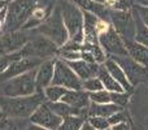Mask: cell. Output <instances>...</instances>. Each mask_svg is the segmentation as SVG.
<instances>
[{"instance_id":"obj_1","label":"cell","mask_w":148,"mask_h":130,"mask_svg":"<svg viewBox=\"0 0 148 130\" xmlns=\"http://www.w3.org/2000/svg\"><path fill=\"white\" fill-rule=\"evenodd\" d=\"M46 102L43 91H36L29 96L5 98L0 96V111L4 117L30 118L35 109Z\"/></svg>"},{"instance_id":"obj_11","label":"cell","mask_w":148,"mask_h":130,"mask_svg":"<svg viewBox=\"0 0 148 130\" xmlns=\"http://www.w3.org/2000/svg\"><path fill=\"white\" fill-rule=\"evenodd\" d=\"M109 59H113L122 68V70L125 72L126 77H127L129 82L133 87L139 85L140 82H143L148 77V68H144L136 61H134L130 56H118L109 57Z\"/></svg>"},{"instance_id":"obj_19","label":"cell","mask_w":148,"mask_h":130,"mask_svg":"<svg viewBox=\"0 0 148 130\" xmlns=\"http://www.w3.org/2000/svg\"><path fill=\"white\" fill-rule=\"evenodd\" d=\"M125 46L127 50V55L134 61H136L144 68H148V47L136 43L135 41L125 42Z\"/></svg>"},{"instance_id":"obj_33","label":"cell","mask_w":148,"mask_h":130,"mask_svg":"<svg viewBox=\"0 0 148 130\" xmlns=\"http://www.w3.org/2000/svg\"><path fill=\"white\" fill-rule=\"evenodd\" d=\"M108 121H109L110 126L116 125V124H120V122H126L127 121V115H126V112L123 109L118 111V112H116L114 115H112L109 118H108Z\"/></svg>"},{"instance_id":"obj_9","label":"cell","mask_w":148,"mask_h":130,"mask_svg":"<svg viewBox=\"0 0 148 130\" xmlns=\"http://www.w3.org/2000/svg\"><path fill=\"white\" fill-rule=\"evenodd\" d=\"M56 86H62L66 90H83L82 89V79L72 70L66 61L61 59H56L53 70L52 83Z\"/></svg>"},{"instance_id":"obj_28","label":"cell","mask_w":148,"mask_h":130,"mask_svg":"<svg viewBox=\"0 0 148 130\" xmlns=\"http://www.w3.org/2000/svg\"><path fill=\"white\" fill-rule=\"evenodd\" d=\"M82 89L87 92H95V91L103 90L104 86H103L99 77H94V78H88L86 81H82Z\"/></svg>"},{"instance_id":"obj_4","label":"cell","mask_w":148,"mask_h":130,"mask_svg":"<svg viewBox=\"0 0 148 130\" xmlns=\"http://www.w3.org/2000/svg\"><path fill=\"white\" fill-rule=\"evenodd\" d=\"M36 7V0H13L8 4V16L1 26V34L21 30Z\"/></svg>"},{"instance_id":"obj_31","label":"cell","mask_w":148,"mask_h":130,"mask_svg":"<svg viewBox=\"0 0 148 130\" xmlns=\"http://www.w3.org/2000/svg\"><path fill=\"white\" fill-rule=\"evenodd\" d=\"M22 59V57L20 56V54L18 52H14V54H9V55H3L1 57H0V74L3 73V72L7 70V68L12 64L13 61H16V60H20Z\"/></svg>"},{"instance_id":"obj_8","label":"cell","mask_w":148,"mask_h":130,"mask_svg":"<svg viewBox=\"0 0 148 130\" xmlns=\"http://www.w3.org/2000/svg\"><path fill=\"white\" fill-rule=\"evenodd\" d=\"M99 44L105 52L107 57H118V56H129L126 50L125 42L118 35L114 28L110 23L103 33L99 34Z\"/></svg>"},{"instance_id":"obj_32","label":"cell","mask_w":148,"mask_h":130,"mask_svg":"<svg viewBox=\"0 0 148 130\" xmlns=\"http://www.w3.org/2000/svg\"><path fill=\"white\" fill-rule=\"evenodd\" d=\"M57 56L64 61H75V60H81V51H64V50H60Z\"/></svg>"},{"instance_id":"obj_18","label":"cell","mask_w":148,"mask_h":130,"mask_svg":"<svg viewBox=\"0 0 148 130\" xmlns=\"http://www.w3.org/2000/svg\"><path fill=\"white\" fill-rule=\"evenodd\" d=\"M104 66L107 68V70L109 72L110 76H112L113 78H114L116 81L121 85V86H122V89L125 90L126 92H131L133 86L130 85V82H129L127 77H126L125 72L122 70V68H121V66L118 65L114 60L108 57V59L105 60V63H104Z\"/></svg>"},{"instance_id":"obj_30","label":"cell","mask_w":148,"mask_h":130,"mask_svg":"<svg viewBox=\"0 0 148 130\" xmlns=\"http://www.w3.org/2000/svg\"><path fill=\"white\" fill-rule=\"evenodd\" d=\"M129 98H130V92H110V99H112V103L118 107L123 108L126 104L129 103Z\"/></svg>"},{"instance_id":"obj_22","label":"cell","mask_w":148,"mask_h":130,"mask_svg":"<svg viewBox=\"0 0 148 130\" xmlns=\"http://www.w3.org/2000/svg\"><path fill=\"white\" fill-rule=\"evenodd\" d=\"M133 14H134V21H135V42L148 47V28L144 25L143 21L139 18L134 7H133Z\"/></svg>"},{"instance_id":"obj_34","label":"cell","mask_w":148,"mask_h":130,"mask_svg":"<svg viewBox=\"0 0 148 130\" xmlns=\"http://www.w3.org/2000/svg\"><path fill=\"white\" fill-rule=\"evenodd\" d=\"M134 9L136 10L138 13L139 18L144 22V25L148 28V8L147 7H139V5H135L134 4Z\"/></svg>"},{"instance_id":"obj_15","label":"cell","mask_w":148,"mask_h":130,"mask_svg":"<svg viewBox=\"0 0 148 130\" xmlns=\"http://www.w3.org/2000/svg\"><path fill=\"white\" fill-rule=\"evenodd\" d=\"M66 64L72 68V70L82 81L97 77V74H99L100 64H96V63H88V61H84V60H75V61H66Z\"/></svg>"},{"instance_id":"obj_13","label":"cell","mask_w":148,"mask_h":130,"mask_svg":"<svg viewBox=\"0 0 148 130\" xmlns=\"http://www.w3.org/2000/svg\"><path fill=\"white\" fill-rule=\"evenodd\" d=\"M42 63H43V60L36 59V57H22L20 60H16V61H13L8 66L7 70L0 74V83L4 81H8L10 78H14L17 76H21V74L26 73V72L36 69Z\"/></svg>"},{"instance_id":"obj_25","label":"cell","mask_w":148,"mask_h":130,"mask_svg":"<svg viewBox=\"0 0 148 130\" xmlns=\"http://www.w3.org/2000/svg\"><path fill=\"white\" fill-rule=\"evenodd\" d=\"M84 121L86 118L82 116H68L62 118L61 125L57 128V130H81Z\"/></svg>"},{"instance_id":"obj_20","label":"cell","mask_w":148,"mask_h":130,"mask_svg":"<svg viewBox=\"0 0 148 130\" xmlns=\"http://www.w3.org/2000/svg\"><path fill=\"white\" fill-rule=\"evenodd\" d=\"M122 108L118 105L113 104V103H108V104H95V103H90V107L87 109V115L88 117L91 116H97V117H105L109 118L116 112L121 111Z\"/></svg>"},{"instance_id":"obj_7","label":"cell","mask_w":148,"mask_h":130,"mask_svg":"<svg viewBox=\"0 0 148 130\" xmlns=\"http://www.w3.org/2000/svg\"><path fill=\"white\" fill-rule=\"evenodd\" d=\"M109 22L123 39V42L135 41V21L131 10H112L110 9Z\"/></svg>"},{"instance_id":"obj_48","label":"cell","mask_w":148,"mask_h":130,"mask_svg":"<svg viewBox=\"0 0 148 130\" xmlns=\"http://www.w3.org/2000/svg\"><path fill=\"white\" fill-rule=\"evenodd\" d=\"M133 1H134V0H133Z\"/></svg>"},{"instance_id":"obj_2","label":"cell","mask_w":148,"mask_h":130,"mask_svg":"<svg viewBox=\"0 0 148 130\" xmlns=\"http://www.w3.org/2000/svg\"><path fill=\"white\" fill-rule=\"evenodd\" d=\"M59 7L64 20L65 28L69 34V39L82 44L84 39L83 34V10L75 5L72 0H59Z\"/></svg>"},{"instance_id":"obj_38","label":"cell","mask_w":148,"mask_h":130,"mask_svg":"<svg viewBox=\"0 0 148 130\" xmlns=\"http://www.w3.org/2000/svg\"><path fill=\"white\" fill-rule=\"evenodd\" d=\"M26 130H48V129H44V128H42V126H39V125H35V124H29V126L26 128Z\"/></svg>"},{"instance_id":"obj_12","label":"cell","mask_w":148,"mask_h":130,"mask_svg":"<svg viewBox=\"0 0 148 130\" xmlns=\"http://www.w3.org/2000/svg\"><path fill=\"white\" fill-rule=\"evenodd\" d=\"M29 120H30L31 124H35V125H39L48 130H57V128L62 122V118L59 117L55 112H52V109L47 104V102L42 103Z\"/></svg>"},{"instance_id":"obj_26","label":"cell","mask_w":148,"mask_h":130,"mask_svg":"<svg viewBox=\"0 0 148 130\" xmlns=\"http://www.w3.org/2000/svg\"><path fill=\"white\" fill-rule=\"evenodd\" d=\"M88 95H90V102L95 103V104H108V103H112L110 92L104 89L100 90V91L88 92Z\"/></svg>"},{"instance_id":"obj_45","label":"cell","mask_w":148,"mask_h":130,"mask_svg":"<svg viewBox=\"0 0 148 130\" xmlns=\"http://www.w3.org/2000/svg\"><path fill=\"white\" fill-rule=\"evenodd\" d=\"M7 1H8V3H10V1H13V0H7Z\"/></svg>"},{"instance_id":"obj_46","label":"cell","mask_w":148,"mask_h":130,"mask_svg":"<svg viewBox=\"0 0 148 130\" xmlns=\"http://www.w3.org/2000/svg\"><path fill=\"white\" fill-rule=\"evenodd\" d=\"M105 130H112V129H110V128H109V129H105Z\"/></svg>"},{"instance_id":"obj_16","label":"cell","mask_w":148,"mask_h":130,"mask_svg":"<svg viewBox=\"0 0 148 130\" xmlns=\"http://www.w3.org/2000/svg\"><path fill=\"white\" fill-rule=\"evenodd\" d=\"M75 5H78L83 12L92 13L94 16H96L99 20L108 21L109 22L110 18V9L105 4L101 3H96L92 0H72Z\"/></svg>"},{"instance_id":"obj_42","label":"cell","mask_w":148,"mask_h":130,"mask_svg":"<svg viewBox=\"0 0 148 130\" xmlns=\"http://www.w3.org/2000/svg\"><path fill=\"white\" fill-rule=\"evenodd\" d=\"M92 1H96V3H101V4H105L107 0H92Z\"/></svg>"},{"instance_id":"obj_47","label":"cell","mask_w":148,"mask_h":130,"mask_svg":"<svg viewBox=\"0 0 148 130\" xmlns=\"http://www.w3.org/2000/svg\"><path fill=\"white\" fill-rule=\"evenodd\" d=\"M0 28H1V25H0Z\"/></svg>"},{"instance_id":"obj_14","label":"cell","mask_w":148,"mask_h":130,"mask_svg":"<svg viewBox=\"0 0 148 130\" xmlns=\"http://www.w3.org/2000/svg\"><path fill=\"white\" fill-rule=\"evenodd\" d=\"M55 63H56V59H49L43 61L36 68V76H35L36 91H43L46 87L51 86L52 78H53Z\"/></svg>"},{"instance_id":"obj_24","label":"cell","mask_w":148,"mask_h":130,"mask_svg":"<svg viewBox=\"0 0 148 130\" xmlns=\"http://www.w3.org/2000/svg\"><path fill=\"white\" fill-rule=\"evenodd\" d=\"M68 90L62 86H56V85H51V86L46 87L43 90L46 100L49 103H56V102H61L62 96L66 94Z\"/></svg>"},{"instance_id":"obj_40","label":"cell","mask_w":148,"mask_h":130,"mask_svg":"<svg viewBox=\"0 0 148 130\" xmlns=\"http://www.w3.org/2000/svg\"><path fill=\"white\" fill-rule=\"evenodd\" d=\"M81 130H95L94 128H92L91 125H90L88 122H87V121H84V124L83 125H82V128H81Z\"/></svg>"},{"instance_id":"obj_3","label":"cell","mask_w":148,"mask_h":130,"mask_svg":"<svg viewBox=\"0 0 148 130\" xmlns=\"http://www.w3.org/2000/svg\"><path fill=\"white\" fill-rule=\"evenodd\" d=\"M34 30L38 34H42L46 38L51 39L59 48H61L69 41V34H68V30L65 28L59 3H56L51 14L43 21V23L40 26H38L36 29H34Z\"/></svg>"},{"instance_id":"obj_36","label":"cell","mask_w":148,"mask_h":130,"mask_svg":"<svg viewBox=\"0 0 148 130\" xmlns=\"http://www.w3.org/2000/svg\"><path fill=\"white\" fill-rule=\"evenodd\" d=\"M112 130H131L130 124L126 121V122H120V124H116V125L110 126Z\"/></svg>"},{"instance_id":"obj_10","label":"cell","mask_w":148,"mask_h":130,"mask_svg":"<svg viewBox=\"0 0 148 130\" xmlns=\"http://www.w3.org/2000/svg\"><path fill=\"white\" fill-rule=\"evenodd\" d=\"M33 35V30H17L3 33L0 35V50L3 55L14 54L22 50Z\"/></svg>"},{"instance_id":"obj_27","label":"cell","mask_w":148,"mask_h":130,"mask_svg":"<svg viewBox=\"0 0 148 130\" xmlns=\"http://www.w3.org/2000/svg\"><path fill=\"white\" fill-rule=\"evenodd\" d=\"M105 5L112 10H131L134 7V1L133 0H107Z\"/></svg>"},{"instance_id":"obj_43","label":"cell","mask_w":148,"mask_h":130,"mask_svg":"<svg viewBox=\"0 0 148 130\" xmlns=\"http://www.w3.org/2000/svg\"><path fill=\"white\" fill-rule=\"evenodd\" d=\"M4 116H3V113H1V111H0V118H3Z\"/></svg>"},{"instance_id":"obj_41","label":"cell","mask_w":148,"mask_h":130,"mask_svg":"<svg viewBox=\"0 0 148 130\" xmlns=\"http://www.w3.org/2000/svg\"><path fill=\"white\" fill-rule=\"evenodd\" d=\"M7 3H8V1H5V0H0V10H1L4 7H7V5H8Z\"/></svg>"},{"instance_id":"obj_29","label":"cell","mask_w":148,"mask_h":130,"mask_svg":"<svg viewBox=\"0 0 148 130\" xmlns=\"http://www.w3.org/2000/svg\"><path fill=\"white\" fill-rule=\"evenodd\" d=\"M87 122L92 126L95 130H105L110 128V124L108 121V118L105 117H97V116H91V117H87Z\"/></svg>"},{"instance_id":"obj_44","label":"cell","mask_w":148,"mask_h":130,"mask_svg":"<svg viewBox=\"0 0 148 130\" xmlns=\"http://www.w3.org/2000/svg\"><path fill=\"white\" fill-rule=\"evenodd\" d=\"M3 56V52H1V50H0V57H1Z\"/></svg>"},{"instance_id":"obj_37","label":"cell","mask_w":148,"mask_h":130,"mask_svg":"<svg viewBox=\"0 0 148 130\" xmlns=\"http://www.w3.org/2000/svg\"><path fill=\"white\" fill-rule=\"evenodd\" d=\"M7 16H8V5L4 7L1 10H0V25H4L5 20H7Z\"/></svg>"},{"instance_id":"obj_35","label":"cell","mask_w":148,"mask_h":130,"mask_svg":"<svg viewBox=\"0 0 148 130\" xmlns=\"http://www.w3.org/2000/svg\"><path fill=\"white\" fill-rule=\"evenodd\" d=\"M81 47H82V44L75 43V42H73L69 39L60 50H64V51H81Z\"/></svg>"},{"instance_id":"obj_6","label":"cell","mask_w":148,"mask_h":130,"mask_svg":"<svg viewBox=\"0 0 148 130\" xmlns=\"http://www.w3.org/2000/svg\"><path fill=\"white\" fill-rule=\"evenodd\" d=\"M59 51L60 48L51 39L33 30L31 38L22 47V50L18 51V54L21 57H36V59H40L44 61V60L55 59V56L59 55Z\"/></svg>"},{"instance_id":"obj_23","label":"cell","mask_w":148,"mask_h":130,"mask_svg":"<svg viewBox=\"0 0 148 130\" xmlns=\"http://www.w3.org/2000/svg\"><path fill=\"white\" fill-rule=\"evenodd\" d=\"M30 124L29 118H0V130H26Z\"/></svg>"},{"instance_id":"obj_39","label":"cell","mask_w":148,"mask_h":130,"mask_svg":"<svg viewBox=\"0 0 148 130\" xmlns=\"http://www.w3.org/2000/svg\"><path fill=\"white\" fill-rule=\"evenodd\" d=\"M134 4L139 7H147L148 8V0H134Z\"/></svg>"},{"instance_id":"obj_21","label":"cell","mask_w":148,"mask_h":130,"mask_svg":"<svg viewBox=\"0 0 148 130\" xmlns=\"http://www.w3.org/2000/svg\"><path fill=\"white\" fill-rule=\"evenodd\" d=\"M97 77L100 78L103 86H104V90H107V91H109V92H122V91H125V90L122 89V86H121V85L109 74V72L107 70V68L104 66V64L100 65Z\"/></svg>"},{"instance_id":"obj_17","label":"cell","mask_w":148,"mask_h":130,"mask_svg":"<svg viewBox=\"0 0 148 130\" xmlns=\"http://www.w3.org/2000/svg\"><path fill=\"white\" fill-rule=\"evenodd\" d=\"M61 102L69 104L75 109H88L90 107V95L84 90H68L62 96Z\"/></svg>"},{"instance_id":"obj_5","label":"cell","mask_w":148,"mask_h":130,"mask_svg":"<svg viewBox=\"0 0 148 130\" xmlns=\"http://www.w3.org/2000/svg\"><path fill=\"white\" fill-rule=\"evenodd\" d=\"M36 69L10 78L0 83V96L5 98H18V96H29L36 92L35 85Z\"/></svg>"}]
</instances>
